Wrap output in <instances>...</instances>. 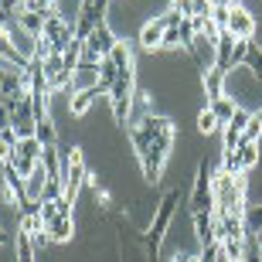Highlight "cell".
Masks as SVG:
<instances>
[{
  "label": "cell",
  "mask_w": 262,
  "mask_h": 262,
  "mask_svg": "<svg viewBox=\"0 0 262 262\" xmlns=\"http://www.w3.org/2000/svg\"><path fill=\"white\" fill-rule=\"evenodd\" d=\"M164 31H167V24L160 17H150L140 28V48H146V51H154V48H160L164 45Z\"/></svg>",
  "instance_id": "7c38bea8"
},
{
  "label": "cell",
  "mask_w": 262,
  "mask_h": 262,
  "mask_svg": "<svg viewBox=\"0 0 262 262\" xmlns=\"http://www.w3.org/2000/svg\"><path fill=\"white\" fill-rule=\"evenodd\" d=\"M259 136H262V119H255V113H252L249 126L242 129V143H259Z\"/></svg>",
  "instance_id": "d4e9b609"
},
{
  "label": "cell",
  "mask_w": 262,
  "mask_h": 262,
  "mask_svg": "<svg viewBox=\"0 0 262 262\" xmlns=\"http://www.w3.org/2000/svg\"><path fill=\"white\" fill-rule=\"evenodd\" d=\"M228 34H232L235 41H252V34H255V17L249 14V10L238 4V7H232V17H228Z\"/></svg>",
  "instance_id": "30bf717a"
},
{
  "label": "cell",
  "mask_w": 262,
  "mask_h": 262,
  "mask_svg": "<svg viewBox=\"0 0 262 262\" xmlns=\"http://www.w3.org/2000/svg\"><path fill=\"white\" fill-rule=\"evenodd\" d=\"M245 65H249V72H252V75L262 82V48H255V45H252V48H249V55H245Z\"/></svg>",
  "instance_id": "cb8c5ba5"
},
{
  "label": "cell",
  "mask_w": 262,
  "mask_h": 262,
  "mask_svg": "<svg viewBox=\"0 0 262 262\" xmlns=\"http://www.w3.org/2000/svg\"><path fill=\"white\" fill-rule=\"evenodd\" d=\"M225 78H228V75H225V72H218V68H211V72L204 75V92H208V102L225 96Z\"/></svg>",
  "instance_id": "2e32d148"
},
{
  "label": "cell",
  "mask_w": 262,
  "mask_h": 262,
  "mask_svg": "<svg viewBox=\"0 0 262 262\" xmlns=\"http://www.w3.org/2000/svg\"><path fill=\"white\" fill-rule=\"evenodd\" d=\"M72 235H75L72 214H58L55 222L45 225V238H48V242H72Z\"/></svg>",
  "instance_id": "4fadbf2b"
},
{
  "label": "cell",
  "mask_w": 262,
  "mask_h": 262,
  "mask_svg": "<svg viewBox=\"0 0 262 262\" xmlns=\"http://www.w3.org/2000/svg\"><path fill=\"white\" fill-rule=\"evenodd\" d=\"M194 232H198L201 249H204V245H214V242H218V218H214V211L194 214Z\"/></svg>",
  "instance_id": "8fae6325"
},
{
  "label": "cell",
  "mask_w": 262,
  "mask_h": 262,
  "mask_svg": "<svg viewBox=\"0 0 262 262\" xmlns=\"http://www.w3.org/2000/svg\"><path fill=\"white\" fill-rule=\"evenodd\" d=\"M96 99H99L96 85H92V89H82V92H75V96L68 99V113H72V116H85L89 106H92Z\"/></svg>",
  "instance_id": "9a60e30c"
},
{
  "label": "cell",
  "mask_w": 262,
  "mask_h": 262,
  "mask_svg": "<svg viewBox=\"0 0 262 262\" xmlns=\"http://www.w3.org/2000/svg\"><path fill=\"white\" fill-rule=\"evenodd\" d=\"M41 38H48V41H51V48L58 51V55H65L68 45L75 41V28H72L65 17H58V14L51 10L48 17H45V31H41Z\"/></svg>",
  "instance_id": "ba28073f"
},
{
  "label": "cell",
  "mask_w": 262,
  "mask_h": 262,
  "mask_svg": "<svg viewBox=\"0 0 262 262\" xmlns=\"http://www.w3.org/2000/svg\"><path fill=\"white\" fill-rule=\"evenodd\" d=\"M170 10H177L181 17H194V0H170Z\"/></svg>",
  "instance_id": "4316f807"
},
{
  "label": "cell",
  "mask_w": 262,
  "mask_h": 262,
  "mask_svg": "<svg viewBox=\"0 0 262 262\" xmlns=\"http://www.w3.org/2000/svg\"><path fill=\"white\" fill-rule=\"evenodd\" d=\"M211 181H214V170L208 167V160H201V164H198L194 187H191V214L214 211V191H211Z\"/></svg>",
  "instance_id": "5b68a950"
},
{
  "label": "cell",
  "mask_w": 262,
  "mask_h": 262,
  "mask_svg": "<svg viewBox=\"0 0 262 262\" xmlns=\"http://www.w3.org/2000/svg\"><path fill=\"white\" fill-rule=\"evenodd\" d=\"M129 140H133L136 160L143 167V181L146 184H160L164 164L170 157V146H174V123L167 116L146 113L136 126H129Z\"/></svg>",
  "instance_id": "6da1fadb"
},
{
  "label": "cell",
  "mask_w": 262,
  "mask_h": 262,
  "mask_svg": "<svg viewBox=\"0 0 262 262\" xmlns=\"http://www.w3.org/2000/svg\"><path fill=\"white\" fill-rule=\"evenodd\" d=\"M242 262H262V238L255 232H245V252Z\"/></svg>",
  "instance_id": "44dd1931"
},
{
  "label": "cell",
  "mask_w": 262,
  "mask_h": 262,
  "mask_svg": "<svg viewBox=\"0 0 262 262\" xmlns=\"http://www.w3.org/2000/svg\"><path fill=\"white\" fill-rule=\"evenodd\" d=\"M116 41H119V38L113 34V28L102 20V24H99V28L85 38V48H82V55H89V58H106L109 51L116 48Z\"/></svg>",
  "instance_id": "9c48e42d"
},
{
  "label": "cell",
  "mask_w": 262,
  "mask_h": 262,
  "mask_svg": "<svg viewBox=\"0 0 262 262\" xmlns=\"http://www.w3.org/2000/svg\"><path fill=\"white\" fill-rule=\"evenodd\" d=\"M85 181H89L85 157H82L78 146H68L65 154H61V184H65V198L72 204H75V198H78V191H82Z\"/></svg>",
  "instance_id": "3957f363"
},
{
  "label": "cell",
  "mask_w": 262,
  "mask_h": 262,
  "mask_svg": "<svg viewBox=\"0 0 262 262\" xmlns=\"http://www.w3.org/2000/svg\"><path fill=\"white\" fill-rule=\"evenodd\" d=\"M214 0H194V17H211Z\"/></svg>",
  "instance_id": "f1b7e54d"
},
{
  "label": "cell",
  "mask_w": 262,
  "mask_h": 262,
  "mask_svg": "<svg viewBox=\"0 0 262 262\" xmlns=\"http://www.w3.org/2000/svg\"><path fill=\"white\" fill-rule=\"evenodd\" d=\"M45 17H48V14H34V10H24V14L17 17V24L28 31L31 38H41V31H45Z\"/></svg>",
  "instance_id": "d6986e66"
},
{
  "label": "cell",
  "mask_w": 262,
  "mask_h": 262,
  "mask_svg": "<svg viewBox=\"0 0 262 262\" xmlns=\"http://www.w3.org/2000/svg\"><path fill=\"white\" fill-rule=\"evenodd\" d=\"M0 129H10V113H7V106H0Z\"/></svg>",
  "instance_id": "f546056e"
},
{
  "label": "cell",
  "mask_w": 262,
  "mask_h": 262,
  "mask_svg": "<svg viewBox=\"0 0 262 262\" xmlns=\"http://www.w3.org/2000/svg\"><path fill=\"white\" fill-rule=\"evenodd\" d=\"M10 164H14V170L28 181V177L38 170V164H41V143H38V136H24V140H17V154H14Z\"/></svg>",
  "instance_id": "52a82bcc"
},
{
  "label": "cell",
  "mask_w": 262,
  "mask_h": 262,
  "mask_svg": "<svg viewBox=\"0 0 262 262\" xmlns=\"http://www.w3.org/2000/svg\"><path fill=\"white\" fill-rule=\"evenodd\" d=\"M160 48H181V24L164 31V45H160Z\"/></svg>",
  "instance_id": "484cf974"
},
{
  "label": "cell",
  "mask_w": 262,
  "mask_h": 262,
  "mask_svg": "<svg viewBox=\"0 0 262 262\" xmlns=\"http://www.w3.org/2000/svg\"><path fill=\"white\" fill-rule=\"evenodd\" d=\"M109 106H113V116H116L119 126H126L129 119V106H133V61L129 65H119V75L109 89Z\"/></svg>",
  "instance_id": "277c9868"
},
{
  "label": "cell",
  "mask_w": 262,
  "mask_h": 262,
  "mask_svg": "<svg viewBox=\"0 0 262 262\" xmlns=\"http://www.w3.org/2000/svg\"><path fill=\"white\" fill-rule=\"evenodd\" d=\"M245 232L262 235V204H255V208H245Z\"/></svg>",
  "instance_id": "7402d4cb"
},
{
  "label": "cell",
  "mask_w": 262,
  "mask_h": 262,
  "mask_svg": "<svg viewBox=\"0 0 262 262\" xmlns=\"http://www.w3.org/2000/svg\"><path fill=\"white\" fill-rule=\"evenodd\" d=\"M249 48H252V41H235V51H232V68L238 65V61H245Z\"/></svg>",
  "instance_id": "83f0119b"
},
{
  "label": "cell",
  "mask_w": 262,
  "mask_h": 262,
  "mask_svg": "<svg viewBox=\"0 0 262 262\" xmlns=\"http://www.w3.org/2000/svg\"><path fill=\"white\" fill-rule=\"evenodd\" d=\"M181 198H184L181 191H167V194L160 198V204H157L154 222H150V228H146V235H143V249H146V255H150V262H157V255H160V242H164L167 228L174 222V211H177V204H181Z\"/></svg>",
  "instance_id": "7a4b0ae2"
},
{
  "label": "cell",
  "mask_w": 262,
  "mask_h": 262,
  "mask_svg": "<svg viewBox=\"0 0 262 262\" xmlns=\"http://www.w3.org/2000/svg\"><path fill=\"white\" fill-rule=\"evenodd\" d=\"M208 109L214 113V119H218V123H222V129H225L228 123H232L238 102H235V99H228V96H222V99H211V102H208Z\"/></svg>",
  "instance_id": "5bb4252c"
},
{
  "label": "cell",
  "mask_w": 262,
  "mask_h": 262,
  "mask_svg": "<svg viewBox=\"0 0 262 262\" xmlns=\"http://www.w3.org/2000/svg\"><path fill=\"white\" fill-rule=\"evenodd\" d=\"M34 136H38V143H41V146H58V129H55L51 116L38 119V126H34Z\"/></svg>",
  "instance_id": "ac0fdd59"
},
{
  "label": "cell",
  "mask_w": 262,
  "mask_h": 262,
  "mask_svg": "<svg viewBox=\"0 0 262 262\" xmlns=\"http://www.w3.org/2000/svg\"><path fill=\"white\" fill-rule=\"evenodd\" d=\"M7 242H10V235L4 232V228H0V249H4V245H7Z\"/></svg>",
  "instance_id": "4dcf8cb0"
},
{
  "label": "cell",
  "mask_w": 262,
  "mask_h": 262,
  "mask_svg": "<svg viewBox=\"0 0 262 262\" xmlns=\"http://www.w3.org/2000/svg\"><path fill=\"white\" fill-rule=\"evenodd\" d=\"M45 181H48V170H45V167L38 164V170H34V174L28 177V184H24V187H28V198H31V201H41V191H45Z\"/></svg>",
  "instance_id": "ffe728a7"
},
{
  "label": "cell",
  "mask_w": 262,
  "mask_h": 262,
  "mask_svg": "<svg viewBox=\"0 0 262 262\" xmlns=\"http://www.w3.org/2000/svg\"><path fill=\"white\" fill-rule=\"evenodd\" d=\"M17 140L20 136L14 133V129H0V167L14 160V154H17Z\"/></svg>",
  "instance_id": "e0dca14e"
},
{
  "label": "cell",
  "mask_w": 262,
  "mask_h": 262,
  "mask_svg": "<svg viewBox=\"0 0 262 262\" xmlns=\"http://www.w3.org/2000/svg\"><path fill=\"white\" fill-rule=\"evenodd\" d=\"M218 4H225V7H238L242 0H218Z\"/></svg>",
  "instance_id": "1f68e13d"
},
{
  "label": "cell",
  "mask_w": 262,
  "mask_h": 262,
  "mask_svg": "<svg viewBox=\"0 0 262 262\" xmlns=\"http://www.w3.org/2000/svg\"><path fill=\"white\" fill-rule=\"evenodd\" d=\"M198 129H201V133H208V136H211L214 129H222V123L214 119V113H211V109H201V113H198Z\"/></svg>",
  "instance_id": "603a6c76"
},
{
  "label": "cell",
  "mask_w": 262,
  "mask_h": 262,
  "mask_svg": "<svg viewBox=\"0 0 262 262\" xmlns=\"http://www.w3.org/2000/svg\"><path fill=\"white\" fill-rule=\"evenodd\" d=\"M187 55L198 65L201 75H208L214 65H218V38H208V34H194V41L187 45Z\"/></svg>",
  "instance_id": "8992f818"
},
{
  "label": "cell",
  "mask_w": 262,
  "mask_h": 262,
  "mask_svg": "<svg viewBox=\"0 0 262 262\" xmlns=\"http://www.w3.org/2000/svg\"><path fill=\"white\" fill-rule=\"evenodd\" d=\"M255 119H262V109H259V113H255Z\"/></svg>",
  "instance_id": "d6a6232c"
}]
</instances>
